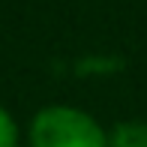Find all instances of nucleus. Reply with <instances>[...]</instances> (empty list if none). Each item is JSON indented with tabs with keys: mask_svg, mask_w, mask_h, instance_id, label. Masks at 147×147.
<instances>
[{
	"mask_svg": "<svg viewBox=\"0 0 147 147\" xmlns=\"http://www.w3.org/2000/svg\"><path fill=\"white\" fill-rule=\"evenodd\" d=\"M30 147H108V135L87 111L48 105L30 123Z\"/></svg>",
	"mask_w": 147,
	"mask_h": 147,
	"instance_id": "1",
	"label": "nucleus"
},
{
	"mask_svg": "<svg viewBox=\"0 0 147 147\" xmlns=\"http://www.w3.org/2000/svg\"><path fill=\"white\" fill-rule=\"evenodd\" d=\"M108 147H147V123H120L108 135Z\"/></svg>",
	"mask_w": 147,
	"mask_h": 147,
	"instance_id": "2",
	"label": "nucleus"
},
{
	"mask_svg": "<svg viewBox=\"0 0 147 147\" xmlns=\"http://www.w3.org/2000/svg\"><path fill=\"white\" fill-rule=\"evenodd\" d=\"M0 147H18V126L3 105H0Z\"/></svg>",
	"mask_w": 147,
	"mask_h": 147,
	"instance_id": "3",
	"label": "nucleus"
}]
</instances>
